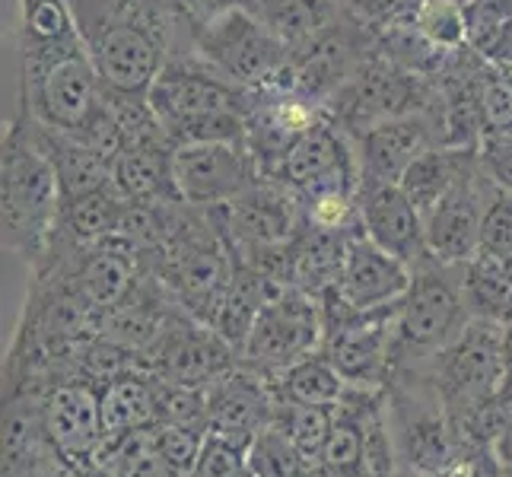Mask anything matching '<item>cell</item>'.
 <instances>
[{
  "mask_svg": "<svg viewBox=\"0 0 512 477\" xmlns=\"http://www.w3.org/2000/svg\"><path fill=\"white\" fill-rule=\"evenodd\" d=\"M70 7L102 86L121 96H147L188 35L172 0H70Z\"/></svg>",
  "mask_w": 512,
  "mask_h": 477,
  "instance_id": "obj_1",
  "label": "cell"
},
{
  "mask_svg": "<svg viewBox=\"0 0 512 477\" xmlns=\"http://www.w3.org/2000/svg\"><path fill=\"white\" fill-rule=\"evenodd\" d=\"M252 96L188 48L172 51L147 93L153 115L175 147L245 144Z\"/></svg>",
  "mask_w": 512,
  "mask_h": 477,
  "instance_id": "obj_2",
  "label": "cell"
},
{
  "mask_svg": "<svg viewBox=\"0 0 512 477\" xmlns=\"http://www.w3.org/2000/svg\"><path fill=\"white\" fill-rule=\"evenodd\" d=\"M61 182L23 112H13L0 137V223L4 245L32 261L45 258L61 217Z\"/></svg>",
  "mask_w": 512,
  "mask_h": 477,
  "instance_id": "obj_3",
  "label": "cell"
},
{
  "mask_svg": "<svg viewBox=\"0 0 512 477\" xmlns=\"http://www.w3.org/2000/svg\"><path fill=\"white\" fill-rule=\"evenodd\" d=\"M105 86L83 39L20 51L16 109L45 128L83 134L105 109Z\"/></svg>",
  "mask_w": 512,
  "mask_h": 477,
  "instance_id": "obj_4",
  "label": "cell"
},
{
  "mask_svg": "<svg viewBox=\"0 0 512 477\" xmlns=\"http://www.w3.org/2000/svg\"><path fill=\"white\" fill-rule=\"evenodd\" d=\"M179 48L194 51L249 93L274 90L290 64V48L277 39L255 7H233L201 26H191Z\"/></svg>",
  "mask_w": 512,
  "mask_h": 477,
  "instance_id": "obj_5",
  "label": "cell"
},
{
  "mask_svg": "<svg viewBox=\"0 0 512 477\" xmlns=\"http://www.w3.org/2000/svg\"><path fill=\"white\" fill-rule=\"evenodd\" d=\"M468 318L465 264H446L427 255L411 268V287L398 303L395 360H433L468 325Z\"/></svg>",
  "mask_w": 512,
  "mask_h": 477,
  "instance_id": "obj_6",
  "label": "cell"
},
{
  "mask_svg": "<svg viewBox=\"0 0 512 477\" xmlns=\"http://www.w3.org/2000/svg\"><path fill=\"white\" fill-rule=\"evenodd\" d=\"M503 331V325L468 318V325L430 360V379L452 423L478 414L503 385Z\"/></svg>",
  "mask_w": 512,
  "mask_h": 477,
  "instance_id": "obj_7",
  "label": "cell"
},
{
  "mask_svg": "<svg viewBox=\"0 0 512 477\" xmlns=\"http://www.w3.org/2000/svg\"><path fill=\"white\" fill-rule=\"evenodd\" d=\"M385 414L401 465L433 474H446L455 468L458 433L433 379H414V385L395 388L392 398H385Z\"/></svg>",
  "mask_w": 512,
  "mask_h": 477,
  "instance_id": "obj_8",
  "label": "cell"
},
{
  "mask_svg": "<svg viewBox=\"0 0 512 477\" xmlns=\"http://www.w3.org/2000/svg\"><path fill=\"white\" fill-rule=\"evenodd\" d=\"M423 90L420 74L395 64L392 58H369L360 64L338 93L331 96L325 112L338 121V125L357 140L369 128L382 125L388 118H401L411 112H427L423 109Z\"/></svg>",
  "mask_w": 512,
  "mask_h": 477,
  "instance_id": "obj_9",
  "label": "cell"
},
{
  "mask_svg": "<svg viewBox=\"0 0 512 477\" xmlns=\"http://www.w3.org/2000/svg\"><path fill=\"white\" fill-rule=\"evenodd\" d=\"M322 341H325L322 306L306 290L287 287L258 312L239 353L258 373H284L296 360L312 357V350Z\"/></svg>",
  "mask_w": 512,
  "mask_h": 477,
  "instance_id": "obj_10",
  "label": "cell"
},
{
  "mask_svg": "<svg viewBox=\"0 0 512 477\" xmlns=\"http://www.w3.org/2000/svg\"><path fill=\"white\" fill-rule=\"evenodd\" d=\"M277 179L293 188L299 198L315 194H357L363 169L357 140H353L328 112L296 140L280 163Z\"/></svg>",
  "mask_w": 512,
  "mask_h": 477,
  "instance_id": "obj_11",
  "label": "cell"
},
{
  "mask_svg": "<svg viewBox=\"0 0 512 477\" xmlns=\"http://www.w3.org/2000/svg\"><path fill=\"white\" fill-rule=\"evenodd\" d=\"M172 179L185 204L217 210L242 198L261 172L249 144H179L172 150Z\"/></svg>",
  "mask_w": 512,
  "mask_h": 477,
  "instance_id": "obj_12",
  "label": "cell"
},
{
  "mask_svg": "<svg viewBox=\"0 0 512 477\" xmlns=\"http://www.w3.org/2000/svg\"><path fill=\"white\" fill-rule=\"evenodd\" d=\"M493 179L484 172L478 150H471L462 172H458L455 185L446 191L427 214V252L436 261L446 264H468L478 255L481 245V223L487 214V204L493 198Z\"/></svg>",
  "mask_w": 512,
  "mask_h": 477,
  "instance_id": "obj_13",
  "label": "cell"
},
{
  "mask_svg": "<svg viewBox=\"0 0 512 477\" xmlns=\"http://www.w3.org/2000/svg\"><path fill=\"white\" fill-rule=\"evenodd\" d=\"M150 369L156 379L188 388H207L214 379H220L229 366V347L220 334L207 322H188L182 315H169L163 331L147 347Z\"/></svg>",
  "mask_w": 512,
  "mask_h": 477,
  "instance_id": "obj_14",
  "label": "cell"
},
{
  "mask_svg": "<svg viewBox=\"0 0 512 477\" xmlns=\"http://www.w3.org/2000/svg\"><path fill=\"white\" fill-rule=\"evenodd\" d=\"M357 217L366 239H373L379 249L411 268L430 255L427 223L398 182H379L363 175L357 188Z\"/></svg>",
  "mask_w": 512,
  "mask_h": 477,
  "instance_id": "obj_15",
  "label": "cell"
},
{
  "mask_svg": "<svg viewBox=\"0 0 512 477\" xmlns=\"http://www.w3.org/2000/svg\"><path fill=\"white\" fill-rule=\"evenodd\" d=\"M401 303V299H398ZM398 303L373 312H353L347 322L325 331V357L353 385H376L395 360Z\"/></svg>",
  "mask_w": 512,
  "mask_h": 477,
  "instance_id": "obj_16",
  "label": "cell"
},
{
  "mask_svg": "<svg viewBox=\"0 0 512 477\" xmlns=\"http://www.w3.org/2000/svg\"><path fill=\"white\" fill-rule=\"evenodd\" d=\"M334 287L357 312L395 306L404 290L411 287V264L388 255L373 239L363 236V229H357L347 236L341 277Z\"/></svg>",
  "mask_w": 512,
  "mask_h": 477,
  "instance_id": "obj_17",
  "label": "cell"
},
{
  "mask_svg": "<svg viewBox=\"0 0 512 477\" xmlns=\"http://www.w3.org/2000/svg\"><path fill=\"white\" fill-rule=\"evenodd\" d=\"M439 128L443 125L430 112L388 118L382 125L369 128L363 137H357L363 175L379 182H401V175L411 169L417 156L433 147H443V131Z\"/></svg>",
  "mask_w": 512,
  "mask_h": 477,
  "instance_id": "obj_18",
  "label": "cell"
},
{
  "mask_svg": "<svg viewBox=\"0 0 512 477\" xmlns=\"http://www.w3.org/2000/svg\"><path fill=\"white\" fill-rule=\"evenodd\" d=\"M277 414V401L268 385L261 382L258 369L239 373L226 369L220 379L207 385V433L226 436L239 446H249L252 436L268 427Z\"/></svg>",
  "mask_w": 512,
  "mask_h": 477,
  "instance_id": "obj_19",
  "label": "cell"
},
{
  "mask_svg": "<svg viewBox=\"0 0 512 477\" xmlns=\"http://www.w3.org/2000/svg\"><path fill=\"white\" fill-rule=\"evenodd\" d=\"M42 430L64 458H93L105 443L99 392L83 382L58 385L42 404Z\"/></svg>",
  "mask_w": 512,
  "mask_h": 477,
  "instance_id": "obj_20",
  "label": "cell"
},
{
  "mask_svg": "<svg viewBox=\"0 0 512 477\" xmlns=\"http://www.w3.org/2000/svg\"><path fill=\"white\" fill-rule=\"evenodd\" d=\"M172 150L169 137L137 140L118 150L112 163V185L128 204H172L182 201L172 179Z\"/></svg>",
  "mask_w": 512,
  "mask_h": 477,
  "instance_id": "obj_21",
  "label": "cell"
},
{
  "mask_svg": "<svg viewBox=\"0 0 512 477\" xmlns=\"http://www.w3.org/2000/svg\"><path fill=\"white\" fill-rule=\"evenodd\" d=\"M137 271H140V255L134 245L121 236H109L80 255L74 280L86 303L99 315H105L131 296V290L137 287Z\"/></svg>",
  "mask_w": 512,
  "mask_h": 477,
  "instance_id": "obj_22",
  "label": "cell"
},
{
  "mask_svg": "<svg viewBox=\"0 0 512 477\" xmlns=\"http://www.w3.org/2000/svg\"><path fill=\"white\" fill-rule=\"evenodd\" d=\"M16 112H20V109H16ZM29 125H32L35 140H39V147L48 153L51 166H55V172H58L64 201L112 185V163H115L112 156H105L102 150H96L93 144H86V140L77 137V134L45 128V125H39V121H32V118H29Z\"/></svg>",
  "mask_w": 512,
  "mask_h": 477,
  "instance_id": "obj_23",
  "label": "cell"
},
{
  "mask_svg": "<svg viewBox=\"0 0 512 477\" xmlns=\"http://www.w3.org/2000/svg\"><path fill=\"white\" fill-rule=\"evenodd\" d=\"M99 411H102L105 439L153 427V423H160L156 379L137 376V373H125V376L109 379L99 392Z\"/></svg>",
  "mask_w": 512,
  "mask_h": 477,
  "instance_id": "obj_24",
  "label": "cell"
},
{
  "mask_svg": "<svg viewBox=\"0 0 512 477\" xmlns=\"http://www.w3.org/2000/svg\"><path fill=\"white\" fill-rule=\"evenodd\" d=\"M252 7L290 51L312 45L341 23V4L334 0H255Z\"/></svg>",
  "mask_w": 512,
  "mask_h": 477,
  "instance_id": "obj_25",
  "label": "cell"
},
{
  "mask_svg": "<svg viewBox=\"0 0 512 477\" xmlns=\"http://www.w3.org/2000/svg\"><path fill=\"white\" fill-rule=\"evenodd\" d=\"M471 150H478V147H465V150H458V147H433L427 150L423 156H417L411 169L401 175V188L404 194L414 201V207L423 214V220H427L430 210L446 198V191L455 185L458 179V172H462L465 166V159Z\"/></svg>",
  "mask_w": 512,
  "mask_h": 477,
  "instance_id": "obj_26",
  "label": "cell"
},
{
  "mask_svg": "<svg viewBox=\"0 0 512 477\" xmlns=\"http://www.w3.org/2000/svg\"><path fill=\"white\" fill-rule=\"evenodd\" d=\"M465 303L471 318H484L493 325H512V280L503 261L474 255L465 264Z\"/></svg>",
  "mask_w": 512,
  "mask_h": 477,
  "instance_id": "obj_27",
  "label": "cell"
},
{
  "mask_svg": "<svg viewBox=\"0 0 512 477\" xmlns=\"http://www.w3.org/2000/svg\"><path fill=\"white\" fill-rule=\"evenodd\" d=\"M468 48L490 64H512V0H465Z\"/></svg>",
  "mask_w": 512,
  "mask_h": 477,
  "instance_id": "obj_28",
  "label": "cell"
},
{
  "mask_svg": "<svg viewBox=\"0 0 512 477\" xmlns=\"http://www.w3.org/2000/svg\"><path fill=\"white\" fill-rule=\"evenodd\" d=\"M347 392V379L338 373L325 353L322 357H303L280 373V395L293 404H319V408H334Z\"/></svg>",
  "mask_w": 512,
  "mask_h": 477,
  "instance_id": "obj_29",
  "label": "cell"
},
{
  "mask_svg": "<svg viewBox=\"0 0 512 477\" xmlns=\"http://www.w3.org/2000/svg\"><path fill=\"white\" fill-rule=\"evenodd\" d=\"M99 452L109 458L105 468H109L112 477H172L160 449V436H156V423L105 439Z\"/></svg>",
  "mask_w": 512,
  "mask_h": 477,
  "instance_id": "obj_30",
  "label": "cell"
},
{
  "mask_svg": "<svg viewBox=\"0 0 512 477\" xmlns=\"http://www.w3.org/2000/svg\"><path fill=\"white\" fill-rule=\"evenodd\" d=\"M245 458H249V477H306L309 468L303 452L277 420L252 436V443L245 446Z\"/></svg>",
  "mask_w": 512,
  "mask_h": 477,
  "instance_id": "obj_31",
  "label": "cell"
},
{
  "mask_svg": "<svg viewBox=\"0 0 512 477\" xmlns=\"http://www.w3.org/2000/svg\"><path fill=\"white\" fill-rule=\"evenodd\" d=\"M471 96L484 134L512 131V64H490L471 74Z\"/></svg>",
  "mask_w": 512,
  "mask_h": 477,
  "instance_id": "obj_32",
  "label": "cell"
},
{
  "mask_svg": "<svg viewBox=\"0 0 512 477\" xmlns=\"http://www.w3.org/2000/svg\"><path fill=\"white\" fill-rule=\"evenodd\" d=\"M274 420L287 430V436L303 452L309 465L322 462L325 443L334 430V408H319V404H293V401H277Z\"/></svg>",
  "mask_w": 512,
  "mask_h": 477,
  "instance_id": "obj_33",
  "label": "cell"
},
{
  "mask_svg": "<svg viewBox=\"0 0 512 477\" xmlns=\"http://www.w3.org/2000/svg\"><path fill=\"white\" fill-rule=\"evenodd\" d=\"M411 26L443 51L468 48L465 0H417L411 7Z\"/></svg>",
  "mask_w": 512,
  "mask_h": 477,
  "instance_id": "obj_34",
  "label": "cell"
},
{
  "mask_svg": "<svg viewBox=\"0 0 512 477\" xmlns=\"http://www.w3.org/2000/svg\"><path fill=\"white\" fill-rule=\"evenodd\" d=\"M322 471L328 477H369L363 462V427L360 420L334 414V430L322 452Z\"/></svg>",
  "mask_w": 512,
  "mask_h": 477,
  "instance_id": "obj_35",
  "label": "cell"
},
{
  "mask_svg": "<svg viewBox=\"0 0 512 477\" xmlns=\"http://www.w3.org/2000/svg\"><path fill=\"white\" fill-rule=\"evenodd\" d=\"M478 255L497 258V261L512 255V191H506V188L493 191V198L487 204Z\"/></svg>",
  "mask_w": 512,
  "mask_h": 477,
  "instance_id": "obj_36",
  "label": "cell"
},
{
  "mask_svg": "<svg viewBox=\"0 0 512 477\" xmlns=\"http://www.w3.org/2000/svg\"><path fill=\"white\" fill-rule=\"evenodd\" d=\"M156 436H160V449L169 465V474L191 477L207 433L194 427H182V423H156Z\"/></svg>",
  "mask_w": 512,
  "mask_h": 477,
  "instance_id": "obj_37",
  "label": "cell"
},
{
  "mask_svg": "<svg viewBox=\"0 0 512 477\" xmlns=\"http://www.w3.org/2000/svg\"><path fill=\"white\" fill-rule=\"evenodd\" d=\"M191 477H249L245 446L233 443V439H226V436L207 433Z\"/></svg>",
  "mask_w": 512,
  "mask_h": 477,
  "instance_id": "obj_38",
  "label": "cell"
},
{
  "mask_svg": "<svg viewBox=\"0 0 512 477\" xmlns=\"http://www.w3.org/2000/svg\"><path fill=\"white\" fill-rule=\"evenodd\" d=\"M478 156L493 185L512 191V131L484 134L478 144Z\"/></svg>",
  "mask_w": 512,
  "mask_h": 477,
  "instance_id": "obj_39",
  "label": "cell"
},
{
  "mask_svg": "<svg viewBox=\"0 0 512 477\" xmlns=\"http://www.w3.org/2000/svg\"><path fill=\"white\" fill-rule=\"evenodd\" d=\"M175 10H179L182 23L191 29V26H201L207 20H214V16L233 10V7H252L255 0H172Z\"/></svg>",
  "mask_w": 512,
  "mask_h": 477,
  "instance_id": "obj_40",
  "label": "cell"
},
{
  "mask_svg": "<svg viewBox=\"0 0 512 477\" xmlns=\"http://www.w3.org/2000/svg\"><path fill=\"white\" fill-rule=\"evenodd\" d=\"M490 449H493V455H497V462L512 474V420H509L506 427L500 430V436L493 439Z\"/></svg>",
  "mask_w": 512,
  "mask_h": 477,
  "instance_id": "obj_41",
  "label": "cell"
},
{
  "mask_svg": "<svg viewBox=\"0 0 512 477\" xmlns=\"http://www.w3.org/2000/svg\"><path fill=\"white\" fill-rule=\"evenodd\" d=\"M493 404L500 408V414L506 420H512V376L503 379V385L497 388V395H493Z\"/></svg>",
  "mask_w": 512,
  "mask_h": 477,
  "instance_id": "obj_42",
  "label": "cell"
},
{
  "mask_svg": "<svg viewBox=\"0 0 512 477\" xmlns=\"http://www.w3.org/2000/svg\"><path fill=\"white\" fill-rule=\"evenodd\" d=\"M392 477H452V471H446V474H433V471H420V468H411V465H401V468H395Z\"/></svg>",
  "mask_w": 512,
  "mask_h": 477,
  "instance_id": "obj_43",
  "label": "cell"
},
{
  "mask_svg": "<svg viewBox=\"0 0 512 477\" xmlns=\"http://www.w3.org/2000/svg\"><path fill=\"white\" fill-rule=\"evenodd\" d=\"M503 366H506V376H512V325L503 331Z\"/></svg>",
  "mask_w": 512,
  "mask_h": 477,
  "instance_id": "obj_44",
  "label": "cell"
},
{
  "mask_svg": "<svg viewBox=\"0 0 512 477\" xmlns=\"http://www.w3.org/2000/svg\"><path fill=\"white\" fill-rule=\"evenodd\" d=\"M503 268H506V274H509V280H512V255L503 258Z\"/></svg>",
  "mask_w": 512,
  "mask_h": 477,
  "instance_id": "obj_45",
  "label": "cell"
},
{
  "mask_svg": "<svg viewBox=\"0 0 512 477\" xmlns=\"http://www.w3.org/2000/svg\"><path fill=\"white\" fill-rule=\"evenodd\" d=\"M509 477H512V474H509Z\"/></svg>",
  "mask_w": 512,
  "mask_h": 477,
  "instance_id": "obj_46",
  "label": "cell"
}]
</instances>
